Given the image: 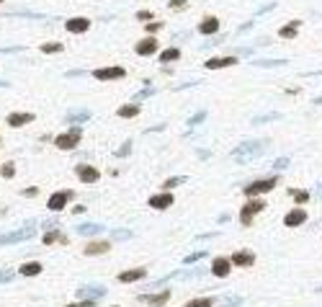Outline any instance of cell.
<instances>
[{
  "instance_id": "1",
  "label": "cell",
  "mask_w": 322,
  "mask_h": 307,
  "mask_svg": "<svg viewBox=\"0 0 322 307\" xmlns=\"http://www.w3.org/2000/svg\"><path fill=\"white\" fill-rule=\"evenodd\" d=\"M266 152V142L263 140H250V142H242L232 150V158L235 160H250V158H258V155H263Z\"/></svg>"
},
{
  "instance_id": "2",
  "label": "cell",
  "mask_w": 322,
  "mask_h": 307,
  "mask_svg": "<svg viewBox=\"0 0 322 307\" xmlns=\"http://www.w3.org/2000/svg\"><path fill=\"white\" fill-rule=\"evenodd\" d=\"M80 140H83V129H80V127H70L65 134H57L54 145H57L59 150H75V147L80 145Z\"/></svg>"
},
{
  "instance_id": "3",
  "label": "cell",
  "mask_w": 322,
  "mask_h": 307,
  "mask_svg": "<svg viewBox=\"0 0 322 307\" xmlns=\"http://www.w3.org/2000/svg\"><path fill=\"white\" fill-rule=\"evenodd\" d=\"M276 186H279V178H276V176H271V178H260V181H253L250 186H245L242 191L248 194V196H260V194H268V191H273Z\"/></svg>"
},
{
  "instance_id": "4",
  "label": "cell",
  "mask_w": 322,
  "mask_h": 307,
  "mask_svg": "<svg viewBox=\"0 0 322 307\" xmlns=\"http://www.w3.org/2000/svg\"><path fill=\"white\" fill-rule=\"evenodd\" d=\"M263 209H266V202H263V199L250 196V202L245 204V207H242V212H240V222H242V225H250L255 214H260Z\"/></svg>"
},
{
  "instance_id": "5",
  "label": "cell",
  "mask_w": 322,
  "mask_h": 307,
  "mask_svg": "<svg viewBox=\"0 0 322 307\" xmlns=\"http://www.w3.org/2000/svg\"><path fill=\"white\" fill-rule=\"evenodd\" d=\"M72 199V191H57V194H52L49 196V202H47V209L49 212H62L65 209V204Z\"/></svg>"
},
{
  "instance_id": "6",
  "label": "cell",
  "mask_w": 322,
  "mask_h": 307,
  "mask_svg": "<svg viewBox=\"0 0 322 307\" xmlns=\"http://www.w3.org/2000/svg\"><path fill=\"white\" fill-rule=\"evenodd\" d=\"M152 209H170L175 204V199L170 191H162V194H155V196H150V202H147Z\"/></svg>"
},
{
  "instance_id": "7",
  "label": "cell",
  "mask_w": 322,
  "mask_h": 307,
  "mask_svg": "<svg viewBox=\"0 0 322 307\" xmlns=\"http://www.w3.org/2000/svg\"><path fill=\"white\" fill-rule=\"evenodd\" d=\"M229 269H232V261L219 256V258H214V264H211V274L217 276V279H227L229 276Z\"/></svg>"
},
{
  "instance_id": "8",
  "label": "cell",
  "mask_w": 322,
  "mask_h": 307,
  "mask_svg": "<svg viewBox=\"0 0 322 307\" xmlns=\"http://www.w3.org/2000/svg\"><path fill=\"white\" fill-rule=\"evenodd\" d=\"M65 28L70 34H85L88 28H90V21L85 16H75V18H67L65 21Z\"/></svg>"
},
{
  "instance_id": "9",
  "label": "cell",
  "mask_w": 322,
  "mask_h": 307,
  "mask_svg": "<svg viewBox=\"0 0 322 307\" xmlns=\"http://www.w3.org/2000/svg\"><path fill=\"white\" fill-rule=\"evenodd\" d=\"M93 75H96L98 80H121V78L127 75V70L116 65V67H103V70H96Z\"/></svg>"
},
{
  "instance_id": "10",
  "label": "cell",
  "mask_w": 322,
  "mask_h": 307,
  "mask_svg": "<svg viewBox=\"0 0 322 307\" xmlns=\"http://www.w3.org/2000/svg\"><path fill=\"white\" fill-rule=\"evenodd\" d=\"M75 173H78V178L83 181V183H96L98 181V168H93V165H78L75 168Z\"/></svg>"
},
{
  "instance_id": "11",
  "label": "cell",
  "mask_w": 322,
  "mask_h": 307,
  "mask_svg": "<svg viewBox=\"0 0 322 307\" xmlns=\"http://www.w3.org/2000/svg\"><path fill=\"white\" fill-rule=\"evenodd\" d=\"M36 233V230H31V227H23L21 233H10V235H0V245H8V243H21V240H28Z\"/></svg>"
},
{
  "instance_id": "12",
  "label": "cell",
  "mask_w": 322,
  "mask_h": 307,
  "mask_svg": "<svg viewBox=\"0 0 322 307\" xmlns=\"http://www.w3.org/2000/svg\"><path fill=\"white\" fill-rule=\"evenodd\" d=\"M155 52H158V39L155 36H147V39H142L140 44H137V54L140 57H150Z\"/></svg>"
},
{
  "instance_id": "13",
  "label": "cell",
  "mask_w": 322,
  "mask_h": 307,
  "mask_svg": "<svg viewBox=\"0 0 322 307\" xmlns=\"http://www.w3.org/2000/svg\"><path fill=\"white\" fill-rule=\"evenodd\" d=\"M167 300H170V292H158V295H140V302L152 305V307H162Z\"/></svg>"
},
{
  "instance_id": "14",
  "label": "cell",
  "mask_w": 322,
  "mask_h": 307,
  "mask_svg": "<svg viewBox=\"0 0 322 307\" xmlns=\"http://www.w3.org/2000/svg\"><path fill=\"white\" fill-rule=\"evenodd\" d=\"M229 261H232L235 266H253L255 264V253L253 251H235Z\"/></svg>"
},
{
  "instance_id": "15",
  "label": "cell",
  "mask_w": 322,
  "mask_h": 307,
  "mask_svg": "<svg viewBox=\"0 0 322 307\" xmlns=\"http://www.w3.org/2000/svg\"><path fill=\"white\" fill-rule=\"evenodd\" d=\"M145 276H147L145 269H129V271H121L119 274V282L121 284H132V282H142Z\"/></svg>"
},
{
  "instance_id": "16",
  "label": "cell",
  "mask_w": 322,
  "mask_h": 307,
  "mask_svg": "<svg viewBox=\"0 0 322 307\" xmlns=\"http://www.w3.org/2000/svg\"><path fill=\"white\" fill-rule=\"evenodd\" d=\"M307 222V212L304 209H291L286 217H284V225L286 227H299V225H304Z\"/></svg>"
},
{
  "instance_id": "17",
  "label": "cell",
  "mask_w": 322,
  "mask_h": 307,
  "mask_svg": "<svg viewBox=\"0 0 322 307\" xmlns=\"http://www.w3.org/2000/svg\"><path fill=\"white\" fill-rule=\"evenodd\" d=\"M237 65V57H214L206 62V70H222V67H232Z\"/></svg>"
},
{
  "instance_id": "18",
  "label": "cell",
  "mask_w": 322,
  "mask_h": 307,
  "mask_svg": "<svg viewBox=\"0 0 322 307\" xmlns=\"http://www.w3.org/2000/svg\"><path fill=\"white\" fill-rule=\"evenodd\" d=\"M106 295H109V292H106L103 284H98V287H85V289L78 292V297H88V300H101V297H106Z\"/></svg>"
},
{
  "instance_id": "19",
  "label": "cell",
  "mask_w": 322,
  "mask_h": 307,
  "mask_svg": "<svg viewBox=\"0 0 322 307\" xmlns=\"http://www.w3.org/2000/svg\"><path fill=\"white\" fill-rule=\"evenodd\" d=\"M34 121V114H8V127H26Z\"/></svg>"
},
{
  "instance_id": "20",
  "label": "cell",
  "mask_w": 322,
  "mask_h": 307,
  "mask_svg": "<svg viewBox=\"0 0 322 307\" xmlns=\"http://www.w3.org/2000/svg\"><path fill=\"white\" fill-rule=\"evenodd\" d=\"M109 248H111V245L106 240H96V243H90L85 248V256H103V253H109Z\"/></svg>"
},
{
  "instance_id": "21",
  "label": "cell",
  "mask_w": 322,
  "mask_h": 307,
  "mask_svg": "<svg viewBox=\"0 0 322 307\" xmlns=\"http://www.w3.org/2000/svg\"><path fill=\"white\" fill-rule=\"evenodd\" d=\"M198 31L201 34H217L219 31V21L214 16H209V18H204L201 23H198Z\"/></svg>"
},
{
  "instance_id": "22",
  "label": "cell",
  "mask_w": 322,
  "mask_h": 307,
  "mask_svg": "<svg viewBox=\"0 0 322 307\" xmlns=\"http://www.w3.org/2000/svg\"><path fill=\"white\" fill-rule=\"evenodd\" d=\"M18 271H21L23 276H39V274H41V264H39V261H28V264H23Z\"/></svg>"
},
{
  "instance_id": "23",
  "label": "cell",
  "mask_w": 322,
  "mask_h": 307,
  "mask_svg": "<svg viewBox=\"0 0 322 307\" xmlns=\"http://www.w3.org/2000/svg\"><path fill=\"white\" fill-rule=\"evenodd\" d=\"M137 114H140V106H137V103H127V106H119V116H121V119H134Z\"/></svg>"
},
{
  "instance_id": "24",
  "label": "cell",
  "mask_w": 322,
  "mask_h": 307,
  "mask_svg": "<svg viewBox=\"0 0 322 307\" xmlns=\"http://www.w3.org/2000/svg\"><path fill=\"white\" fill-rule=\"evenodd\" d=\"M297 31H299V21H291L289 26H281L279 36H281V39H294V36H297Z\"/></svg>"
},
{
  "instance_id": "25",
  "label": "cell",
  "mask_w": 322,
  "mask_h": 307,
  "mask_svg": "<svg viewBox=\"0 0 322 307\" xmlns=\"http://www.w3.org/2000/svg\"><path fill=\"white\" fill-rule=\"evenodd\" d=\"M175 59H180V49H178V47H170V49H165V52L160 54V62H162V65L175 62Z\"/></svg>"
},
{
  "instance_id": "26",
  "label": "cell",
  "mask_w": 322,
  "mask_h": 307,
  "mask_svg": "<svg viewBox=\"0 0 322 307\" xmlns=\"http://www.w3.org/2000/svg\"><path fill=\"white\" fill-rule=\"evenodd\" d=\"M103 225H78V235H101Z\"/></svg>"
},
{
  "instance_id": "27",
  "label": "cell",
  "mask_w": 322,
  "mask_h": 307,
  "mask_svg": "<svg viewBox=\"0 0 322 307\" xmlns=\"http://www.w3.org/2000/svg\"><path fill=\"white\" fill-rule=\"evenodd\" d=\"M39 49H41L44 54H54V52H62L65 44H59V41H47V44H41Z\"/></svg>"
},
{
  "instance_id": "28",
  "label": "cell",
  "mask_w": 322,
  "mask_h": 307,
  "mask_svg": "<svg viewBox=\"0 0 322 307\" xmlns=\"http://www.w3.org/2000/svg\"><path fill=\"white\" fill-rule=\"evenodd\" d=\"M88 119H90V111H70L67 114V121H78V124H83Z\"/></svg>"
},
{
  "instance_id": "29",
  "label": "cell",
  "mask_w": 322,
  "mask_h": 307,
  "mask_svg": "<svg viewBox=\"0 0 322 307\" xmlns=\"http://www.w3.org/2000/svg\"><path fill=\"white\" fill-rule=\"evenodd\" d=\"M180 183H186V178H183V176H173V178H167V181L162 183V189H165V191H170V189L180 186Z\"/></svg>"
},
{
  "instance_id": "30",
  "label": "cell",
  "mask_w": 322,
  "mask_h": 307,
  "mask_svg": "<svg viewBox=\"0 0 322 307\" xmlns=\"http://www.w3.org/2000/svg\"><path fill=\"white\" fill-rule=\"evenodd\" d=\"M253 65H258V67H279V65H286L284 59H255Z\"/></svg>"
},
{
  "instance_id": "31",
  "label": "cell",
  "mask_w": 322,
  "mask_h": 307,
  "mask_svg": "<svg viewBox=\"0 0 322 307\" xmlns=\"http://www.w3.org/2000/svg\"><path fill=\"white\" fill-rule=\"evenodd\" d=\"M214 305V300H209V297H198V300H191L188 305H183V307H211Z\"/></svg>"
},
{
  "instance_id": "32",
  "label": "cell",
  "mask_w": 322,
  "mask_h": 307,
  "mask_svg": "<svg viewBox=\"0 0 322 307\" xmlns=\"http://www.w3.org/2000/svg\"><path fill=\"white\" fill-rule=\"evenodd\" d=\"M0 176H3V178H13V176H16V165H13V163H3V165H0Z\"/></svg>"
},
{
  "instance_id": "33",
  "label": "cell",
  "mask_w": 322,
  "mask_h": 307,
  "mask_svg": "<svg viewBox=\"0 0 322 307\" xmlns=\"http://www.w3.org/2000/svg\"><path fill=\"white\" fill-rule=\"evenodd\" d=\"M276 119H281V114H263V116H255L253 124H266V121H276Z\"/></svg>"
},
{
  "instance_id": "34",
  "label": "cell",
  "mask_w": 322,
  "mask_h": 307,
  "mask_svg": "<svg viewBox=\"0 0 322 307\" xmlns=\"http://www.w3.org/2000/svg\"><path fill=\"white\" fill-rule=\"evenodd\" d=\"M54 240H65V235H59L57 230H52V233H47V235H44V245H52Z\"/></svg>"
},
{
  "instance_id": "35",
  "label": "cell",
  "mask_w": 322,
  "mask_h": 307,
  "mask_svg": "<svg viewBox=\"0 0 322 307\" xmlns=\"http://www.w3.org/2000/svg\"><path fill=\"white\" fill-rule=\"evenodd\" d=\"M201 258H206V251H196V253L186 256V264H196V261H201Z\"/></svg>"
},
{
  "instance_id": "36",
  "label": "cell",
  "mask_w": 322,
  "mask_h": 307,
  "mask_svg": "<svg viewBox=\"0 0 322 307\" xmlns=\"http://www.w3.org/2000/svg\"><path fill=\"white\" fill-rule=\"evenodd\" d=\"M291 196H294V199H297L299 204H304L307 199H310V194H307V191H297V189H291Z\"/></svg>"
},
{
  "instance_id": "37",
  "label": "cell",
  "mask_w": 322,
  "mask_h": 307,
  "mask_svg": "<svg viewBox=\"0 0 322 307\" xmlns=\"http://www.w3.org/2000/svg\"><path fill=\"white\" fill-rule=\"evenodd\" d=\"M204 119H206V111H198V114H193V116L188 119V127H196L198 121H204Z\"/></svg>"
},
{
  "instance_id": "38",
  "label": "cell",
  "mask_w": 322,
  "mask_h": 307,
  "mask_svg": "<svg viewBox=\"0 0 322 307\" xmlns=\"http://www.w3.org/2000/svg\"><path fill=\"white\" fill-rule=\"evenodd\" d=\"M129 238H132L129 230H114V240H129Z\"/></svg>"
},
{
  "instance_id": "39",
  "label": "cell",
  "mask_w": 322,
  "mask_h": 307,
  "mask_svg": "<svg viewBox=\"0 0 322 307\" xmlns=\"http://www.w3.org/2000/svg\"><path fill=\"white\" fill-rule=\"evenodd\" d=\"M286 165H289V158H279V160L273 163V168H276V171H284Z\"/></svg>"
},
{
  "instance_id": "40",
  "label": "cell",
  "mask_w": 322,
  "mask_h": 307,
  "mask_svg": "<svg viewBox=\"0 0 322 307\" xmlns=\"http://www.w3.org/2000/svg\"><path fill=\"white\" fill-rule=\"evenodd\" d=\"M67 307H96V300H85V302H75V305H67Z\"/></svg>"
},
{
  "instance_id": "41",
  "label": "cell",
  "mask_w": 322,
  "mask_h": 307,
  "mask_svg": "<svg viewBox=\"0 0 322 307\" xmlns=\"http://www.w3.org/2000/svg\"><path fill=\"white\" fill-rule=\"evenodd\" d=\"M237 305H242V297H229L224 302V307H237Z\"/></svg>"
},
{
  "instance_id": "42",
  "label": "cell",
  "mask_w": 322,
  "mask_h": 307,
  "mask_svg": "<svg viewBox=\"0 0 322 307\" xmlns=\"http://www.w3.org/2000/svg\"><path fill=\"white\" fill-rule=\"evenodd\" d=\"M129 152H132V142H124V147H121V150L116 152V155H121V158H124V155H129Z\"/></svg>"
},
{
  "instance_id": "43",
  "label": "cell",
  "mask_w": 322,
  "mask_h": 307,
  "mask_svg": "<svg viewBox=\"0 0 322 307\" xmlns=\"http://www.w3.org/2000/svg\"><path fill=\"white\" fill-rule=\"evenodd\" d=\"M160 26H162V23H158V21H152V23H147V31H150V34H155V31H158Z\"/></svg>"
},
{
  "instance_id": "44",
  "label": "cell",
  "mask_w": 322,
  "mask_h": 307,
  "mask_svg": "<svg viewBox=\"0 0 322 307\" xmlns=\"http://www.w3.org/2000/svg\"><path fill=\"white\" fill-rule=\"evenodd\" d=\"M10 276H13V271H8V269H5V271H0V282H8Z\"/></svg>"
},
{
  "instance_id": "45",
  "label": "cell",
  "mask_w": 322,
  "mask_h": 307,
  "mask_svg": "<svg viewBox=\"0 0 322 307\" xmlns=\"http://www.w3.org/2000/svg\"><path fill=\"white\" fill-rule=\"evenodd\" d=\"M186 5V0H170V8H183Z\"/></svg>"
},
{
  "instance_id": "46",
  "label": "cell",
  "mask_w": 322,
  "mask_h": 307,
  "mask_svg": "<svg viewBox=\"0 0 322 307\" xmlns=\"http://www.w3.org/2000/svg\"><path fill=\"white\" fill-rule=\"evenodd\" d=\"M36 194H39V189H34V186H31V189H26V191H23V196H36Z\"/></svg>"
},
{
  "instance_id": "47",
  "label": "cell",
  "mask_w": 322,
  "mask_h": 307,
  "mask_svg": "<svg viewBox=\"0 0 322 307\" xmlns=\"http://www.w3.org/2000/svg\"><path fill=\"white\" fill-rule=\"evenodd\" d=\"M72 212H75V214H85V212H88V209H85V207H80V204H78V207H75V209H72Z\"/></svg>"
},
{
  "instance_id": "48",
  "label": "cell",
  "mask_w": 322,
  "mask_h": 307,
  "mask_svg": "<svg viewBox=\"0 0 322 307\" xmlns=\"http://www.w3.org/2000/svg\"><path fill=\"white\" fill-rule=\"evenodd\" d=\"M315 103H317V106H322V96H317V98H315Z\"/></svg>"
},
{
  "instance_id": "49",
  "label": "cell",
  "mask_w": 322,
  "mask_h": 307,
  "mask_svg": "<svg viewBox=\"0 0 322 307\" xmlns=\"http://www.w3.org/2000/svg\"><path fill=\"white\" fill-rule=\"evenodd\" d=\"M317 292H322V287H317Z\"/></svg>"
},
{
  "instance_id": "50",
  "label": "cell",
  "mask_w": 322,
  "mask_h": 307,
  "mask_svg": "<svg viewBox=\"0 0 322 307\" xmlns=\"http://www.w3.org/2000/svg\"><path fill=\"white\" fill-rule=\"evenodd\" d=\"M320 194H322V186H320Z\"/></svg>"
},
{
  "instance_id": "51",
  "label": "cell",
  "mask_w": 322,
  "mask_h": 307,
  "mask_svg": "<svg viewBox=\"0 0 322 307\" xmlns=\"http://www.w3.org/2000/svg\"><path fill=\"white\" fill-rule=\"evenodd\" d=\"M0 3H3V0H0Z\"/></svg>"
},
{
  "instance_id": "52",
  "label": "cell",
  "mask_w": 322,
  "mask_h": 307,
  "mask_svg": "<svg viewBox=\"0 0 322 307\" xmlns=\"http://www.w3.org/2000/svg\"><path fill=\"white\" fill-rule=\"evenodd\" d=\"M116 307H119V305H116Z\"/></svg>"
}]
</instances>
